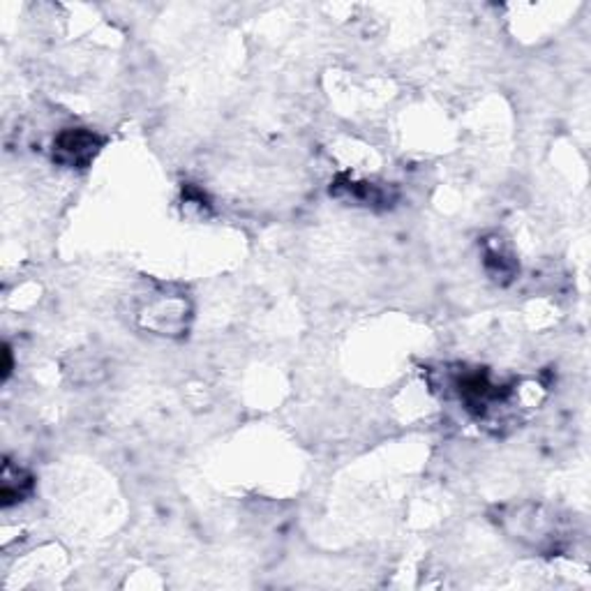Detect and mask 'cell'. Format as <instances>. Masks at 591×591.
<instances>
[{
	"mask_svg": "<svg viewBox=\"0 0 591 591\" xmlns=\"http://www.w3.org/2000/svg\"><path fill=\"white\" fill-rule=\"evenodd\" d=\"M102 136L88 127H69L56 136L53 142V160L69 169H84L102 151Z\"/></svg>",
	"mask_w": 591,
	"mask_h": 591,
	"instance_id": "1",
	"label": "cell"
},
{
	"mask_svg": "<svg viewBox=\"0 0 591 591\" xmlns=\"http://www.w3.org/2000/svg\"><path fill=\"white\" fill-rule=\"evenodd\" d=\"M32 490V478L28 476L26 471L19 469V466H12L10 462H5L3 466V485H0V499H3V506L10 508L14 503L23 502V497H28Z\"/></svg>",
	"mask_w": 591,
	"mask_h": 591,
	"instance_id": "2",
	"label": "cell"
},
{
	"mask_svg": "<svg viewBox=\"0 0 591 591\" xmlns=\"http://www.w3.org/2000/svg\"><path fill=\"white\" fill-rule=\"evenodd\" d=\"M12 372V358H10V346H5V370H3V379L10 377Z\"/></svg>",
	"mask_w": 591,
	"mask_h": 591,
	"instance_id": "3",
	"label": "cell"
}]
</instances>
